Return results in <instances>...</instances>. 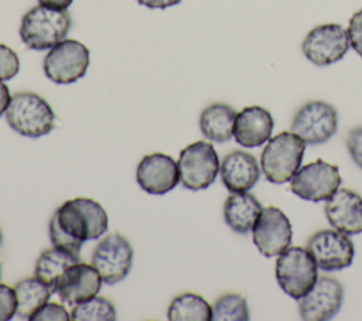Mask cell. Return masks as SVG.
Segmentation results:
<instances>
[{
    "label": "cell",
    "mask_w": 362,
    "mask_h": 321,
    "mask_svg": "<svg viewBox=\"0 0 362 321\" xmlns=\"http://www.w3.org/2000/svg\"><path fill=\"white\" fill-rule=\"evenodd\" d=\"M109 218L103 206L90 198L65 201L49 221V239L55 247L79 255L86 240L107 232Z\"/></svg>",
    "instance_id": "cell-1"
},
{
    "label": "cell",
    "mask_w": 362,
    "mask_h": 321,
    "mask_svg": "<svg viewBox=\"0 0 362 321\" xmlns=\"http://www.w3.org/2000/svg\"><path fill=\"white\" fill-rule=\"evenodd\" d=\"M69 28L71 16L66 10L38 4L23 16L20 38L28 48L44 51L65 40Z\"/></svg>",
    "instance_id": "cell-2"
},
{
    "label": "cell",
    "mask_w": 362,
    "mask_h": 321,
    "mask_svg": "<svg viewBox=\"0 0 362 321\" xmlns=\"http://www.w3.org/2000/svg\"><path fill=\"white\" fill-rule=\"evenodd\" d=\"M6 120L18 134L37 139L54 129L55 113L42 96L34 92H18L11 96Z\"/></svg>",
    "instance_id": "cell-3"
},
{
    "label": "cell",
    "mask_w": 362,
    "mask_h": 321,
    "mask_svg": "<svg viewBox=\"0 0 362 321\" xmlns=\"http://www.w3.org/2000/svg\"><path fill=\"white\" fill-rule=\"evenodd\" d=\"M305 141L293 132H283L269 140L262 151L260 165L267 181L283 184L290 181L300 168Z\"/></svg>",
    "instance_id": "cell-4"
},
{
    "label": "cell",
    "mask_w": 362,
    "mask_h": 321,
    "mask_svg": "<svg viewBox=\"0 0 362 321\" xmlns=\"http://www.w3.org/2000/svg\"><path fill=\"white\" fill-rule=\"evenodd\" d=\"M317 262L308 249L291 246L277 257L276 280L286 294L300 300L317 281Z\"/></svg>",
    "instance_id": "cell-5"
},
{
    "label": "cell",
    "mask_w": 362,
    "mask_h": 321,
    "mask_svg": "<svg viewBox=\"0 0 362 321\" xmlns=\"http://www.w3.org/2000/svg\"><path fill=\"white\" fill-rule=\"evenodd\" d=\"M177 164L180 182L191 191L208 188L219 171L218 154L214 146L206 141H195L182 148Z\"/></svg>",
    "instance_id": "cell-6"
},
{
    "label": "cell",
    "mask_w": 362,
    "mask_h": 321,
    "mask_svg": "<svg viewBox=\"0 0 362 321\" xmlns=\"http://www.w3.org/2000/svg\"><path fill=\"white\" fill-rule=\"evenodd\" d=\"M89 66V49L76 40H62L44 58L42 68L48 79L59 85L74 83L85 76Z\"/></svg>",
    "instance_id": "cell-7"
},
{
    "label": "cell",
    "mask_w": 362,
    "mask_h": 321,
    "mask_svg": "<svg viewBox=\"0 0 362 321\" xmlns=\"http://www.w3.org/2000/svg\"><path fill=\"white\" fill-rule=\"evenodd\" d=\"M337 165L318 158L298 168L290 180L291 192L301 199L318 202L327 201L341 185Z\"/></svg>",
    "instance_id": "cell-8"
},
{
    "label": "cell",
    "mask_w": 362,
    "mask_h": 321,
    "mask_svg": "<svg viewBox=\"0 0 362 321\" xmlns=\"http://www.w3.org/2000/svg\"><path fill=\"white\" fill-rule=\"evenodd\" d=\"M338 129V113L332 105L324 100L304 103L291 120V132L307 144H322Z\"/></svg>",
    "instance_id": "cell-9"
},
{
    "label": "cell",
    "mask_w": 362,
    "mask_h": 321,
    "mask_svg": "<svg viewBox=\"0 0 362 321\" xmlns=\"http://www.w3.org/2000/svg\"><path fill=\"white\" fill-rule=\"evenodd\" d=\"M132 263L133 247L129 240L119 233L105 236L92 253V266L109 286L124 280L132 269Z\"/></svg>",
    "instance_id": "cell-10"
},
{
    "label": "cell",
    "mask_w": 362,
    "mask_h": 321,
    "mask_svg": "<svg viewBox=\"0 0 362 321\" xmlns=\"http://www.w3.org/2000/svg\"><path fill=\"white\" fill-rule=\"evenodd\" d=\"M348 48V31L334 23L314 27L308 31L301 44L305 58L318 66H327L342 59Z\"/></svg>",
    "instance_id": "cell-11"
},
{
    "label": "cell",
    "mask_w": 362,
    "mask_h": 321,
    "mask_svg": "<svg viewBox=\"0 0 362 321\" xmlns=\"http://www.w3.org/2000/svg\"><path fill=\"white\" fill-rule=\"evenodd\" d=\"M307 249L317 266L325 272L342 270L352 264L355 247L346 233L337 229H321L311 235Z\"/></svg>",
    "instance_id": "cell-12"
},
{
    "label": "cell",
    "mask_w": 362,
    "mask_h": 321,
    "mask_svg": "<svg viewBox=\"0 0 362 321\" xmlns=\"http://www.w3.org/2000/svg\"><path fill=\"white\" fill-rule=\"evenodd\" d=\"M344 287L334 277H318L298 301V313L307 321H325L335 317L342 305Z\"/></svg>",
    "instance_id": "cell-13"
},
{
    "label": "cell",
    "mask_w": 362,
    "mask_h": 321,
    "mask_svg": "<svg viewBox=\"0 0 362 321\" xmlns=\"http://www.w3.org/2000/svg\"><path fill=\"white\" fill-rule=\"evenodd\" d=\"M252 230L253 243L266 257L279 256L291 243V223L276 206L263 208Z\"/></svg>",
    "instance_id": "cell-14"
},
{
    "label": "cell",
    "mask_w": 362,
    "mask_h": 321,
    "mask_svg": "<svg viewBox=\"0 0 362 321\" xmlns=\"http://www.w3.org/2000/svg\"><path fill=\"white\" fill-rule=\"evenodd\" d=\"M136 180L146 192L163 195L174 189L180 182L178 164L171 156L163 153L147 154L137 165Z\"/></svg>",
    "instance_id": "cell-15"
},
{
    "label": "cell",
    "mask_w": 362,
    "mask_h": 321,
    "mask_svg": "<svg viewBox=\"0 0 362 321\" xmlns=\"http://www.w3.org/2000/svg\"><path fill=\"white\" fill-rule=\"evenodd\" d=\"M102 281L99 272L92 264L78 262L58 277L55 293L64 303L76 304L96 296Z\"/></svg>",
    "instance_id": "cell-16"
},
{
    "label": "cell",
    "mask_w": 362,
    "mask_h": 321,
    "mask_svg": "<svg viewBox=\"0 0 362 321\" xmlns=\"http://www.w3.org/2000/svg\"><path fill=\"white\" fill-rule=\"evenodd\" d=\"M325 216L331 226L346 235L362 232V197L349 189L338 188L325 202Z\"/></svg>",
    "instance_id": "cell-17"
},
{
    "label": "cell",
    "mask_w": 362,
    "mask_h": 321,
    "mask_svg": "<svg viewBox=\"0 0 362 321\" xmlns=\"http://www.w3.org/2000/svg\"><path fill=\"white\" fill-rule=\"evenodd\" d=\"M272 113L262 106H247L236 115L233 137L243 147H257L266 143L273 132Z\"/></svg>",
    "instance_id": "cell-18"
},
{
    "label": "cell",
    "mask_w": 362,
    "mask_h": 321,
    "mask_svg": "<svg viewBox=\"0 0 362 321\" xmlns=\"http://www.w3.org/2000/svg\"><path fill=\"white\" fill-rule=\"evenodd\" d=\"M219 171L223 185L230 192H246L260 178V167L255 156L242 150H235L225 156Z\"/></svg>",
    "instance_id": "cell-19"
},
{
    "label": "cell",
    "mask_w": 362,
    "mask_h": 321,
    "mask_svg": "<svg viewBox=\"0 0 362 321\" xmlns=\"http://www.w3.org/2000/svg\"><path fill=\"white\" fill-rule=\"evenodd\" d=\"M262 211V204L252 194L232 192L225 201L223 218L232 230L245 235L253 229Z\"/></svg>",
    "instance_id": "cell-20"
},
{
    "label": "cell",
    "mask_w": 362,
    "mask_h": 321,
    "mask_svg": "<svg viewBox=\"0 0 362 321\" xmlns=\"http://www.w3.org/2000/svg\"><path fill=\"white\" fill-rule=\"evenodd\" d=\"M236 115V110L226 103H212L201 112L199 129L208 140L225 143L233 136Z\"/></svg>",
    "instance_id": "cell-21"
},
{
    "label": "cell",
    "mask_w": 362,
    "mask_h": 321,
    "mask_svg": "<svg viewBox=\"0 0 362 321\" xmlns=\"http://www.w3.org/2000/svg\"><path fill=\"white\" fill-rule=\"evenodd\" d=\"M81 262L79 255H74L59 247H51L44 250L35 263V277L45 283L52 293H55V284L58 277L72 264Z\"/></svg>",
    "instance_id": "cell-22"
},
{
    "label": "cell",
    "mask_w": 362,
    "mask_h": 321,
    "mask_svg": "<svg viewBox=\"0 0 362 321\" xmlns=\"http://www.w3.org/2000/svg\"><path fill=\"white\" fill-rule=\"evenodd\" d=\"M17 298L16 314L23 320H30L31 315L42 307L51 297L52 290L37 277H28L20 280L14 286Z\"/></svg>",
    "instance_id": "cell-23"
},
{
    "label": "cell",
    "mask_w": 362,
    "mask_h": 321,
    "mask_svg": "<svg viewBox=\"0 0 362 321\" xmlns=\"http://www.w3.org/2000/svg\"><path fill=\"white\" fill-rule=\"evenodd\" d=\"M167 317L170 321H209L212 307L201 296L184 293L171 301Z\"/></svg>",
    "instance_id": "cell-24"
},
{
    "label": "cell",
    "mask_w": 362,
    "mask_h": 321,
    "mask_svg": "<svg viewBox=\"0 0 362 321\" xmlns=\"http://www.w3.org/2000/svg\"><path fill=\"white\" fill-rule=\"evenodd\" d=\"M69 317L72 321H115L116 310L109 300L93 296L76 303Z\"/></svg>",
    "instance_id": "cell-25"
},
{
    "label": "cell",
    "mask_w": 362,
    "mask_h": 321,
    "mask_svg": "<svg viewBox=\"0 0 362 321\" xmlns=\"http://www.w3.org/2000/svg\"><path fill=\"white\" fill-rule=\"evenodd\" d=\"M249 318L246 298L236 293L221 296L212 307V321H247Z\"/></svg>",
    "instance_id": "cell-26"
},
{
    "label": "cell",
    "mask_w": 362,
    "mask_h": 321,
    "mask_svg": "<svg viewBox=\"0 0 362 321\" xmlns=\"http://www.w3.org/2000/svg\"><path fill=\"white\" fill-rule=\"evenodd\" d=\"M20 71L18 55L6 44H0V81L13 79Z\"/></svg>",
    "instance_id": "cell-27"
},
{
    "label": "cell",
    "mask_w": 362,
    "mask_h": 321,
    "mask_svg": "<svg viewBox=\"0 0 362 321\" xmlns=\"http://www.w3.org/2000/svg\"><path fill=\"white\" fill-rule=\"evenodd\" d=\"M68 321L71 320L68 311L65 307L57 303H45L42 307H40L30 318V321Z\"/></svg>",
    "instance_id": "cell-28"
},
{
    "label": "cell",
    "mask_w": 362,
    "mask_h": 321,
    "mask_svg": "<svg viewBox=\"0 0 362 321\" xmlns=\"http://www.w3.org/2000/svg\"><path fill=\"white\" fill-rule=\"evenodd\" d=\"M17 298L16 291L7 284L0 283V321H8L16 315Z\"/></svg>",
    "instance_id": "cell-29"
},
{
    "label": "cell",
    "mask_w": 362,
    "mask_h": 321,
    "mask_svg": "<svg viewBox=\"0 0 362 321\" xmlns=\"http://www.w3.org/2000/svg\"><path fill=\"white\" fill-rule=\"evenodd\" d=\"M348 38L351 47L362 58V10L354 13L348 24Z\"/></svg>",
    "instance_id": "cell-30"
},
{
    "label": "cell",
    "mask_w": 362,
    "mask_h": 321,
    "mask_svg": "<svg viewBox=\"0 0 362 321\" xmlns=\"http://www.w3.org/2000/svg\"><path fill=\"white\" fill-rule=\"evenodd\" d=\"M346 148L354 163L362 168V126L354 127L346 137Z\"/></svg>",
    "instance_id": "cell-31"
},
{
    "label": "cell",
    "mask_w": 362,
    "mask_h": 321,
    "mask_svg": "<svg viewBox=\"0 0 362 321\" xmlns=\"http://www.w3.org/2000/svg\"><path fill=\"white\" fill-rule=\"evenodd\" d=\"M136 1L148 8H168L181 3V0H136Z\"/></svg>",
    "instance_id": "cell-32"
},
{
    "label": "cell",
    "mask_w": 362,
    "mask_h": 321,
    "mask_svg": "<svg viewBox=\"0 0 362 321\" xmlns=\"http://www.w3.org/2000/svg\"><path fill=\"white\" fill-rule=\"evenodd\" d=\"M10 100H11V95H10L8 86L3 81H0V116H3V113L7 110Z\"/></svg>",
    "instance_id": "cell-33"
},
{
    "label": "cell",
    "mask_w": 362,
    "mask_h": 321,
    "mask_svg": "<svg viewBox=\"0 0 362 321\" xmlns=\"http://www.w3.org/2000/svg\"><path fill=\"white\" fill-rule=\"evenodd\" d=\"M40 4L52 7V8H61V10H66L74 0H38Z\"/></svg>",
    "instance_id": "cell-34"
},
{
    "label": "cell",
    "mask_w": 362,
    "mask_h": 321,
    "mask_svg": "<svg viewBox=\"0 0 362 321\" xmlns=\"http://www.w3.org/2000/svg\"><path fill=\"white\" fill-rule=\"evenodd\" d=\"M1 243H3V233H1V230H0V246H1Z\"/></svg>",
    "instance_id": "cell-35"
},
{
    "label": "cell",
    "mask_w": 362,
    "mask_h": 321,
    "mask_svg": "<svg viewBox=\"0 0 362 321\" xmlns=\"http://www.w3.org/2000/svg\"><path fill=\"white\" fill-rule=\"evenodd\" d=\"M0 273H1V270H0Z\"/></svg>",
    "instance_id": "cell-36"
}]
</instances>
